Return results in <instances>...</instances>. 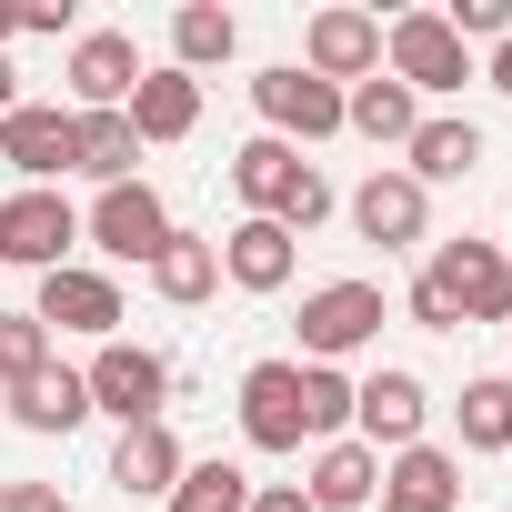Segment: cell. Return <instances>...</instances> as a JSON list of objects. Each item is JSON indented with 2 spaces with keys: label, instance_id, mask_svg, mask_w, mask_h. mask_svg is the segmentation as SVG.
Listing matches in <instances>:
<instances>
[{
  "label": "cell",
  "instance_id": "cell-1",
  "mask_svg": "<svg viewBox=\"0 0 512 512\" xmlns=\"http://www.w3.org/2000/svg\"><path fill=\"white\" fill-rule=\"evenodd\" d=\"M231 191H241V211H251V221H282L292 241H302V231H322V221L342 211V191H332L292 141H272V131H251V141L231 151Z\"/></svg>",
  "mask_w": 512,
  "mask_h": 512
},
{
  "label": "cell",
  "instance_id": "cell-2",
  "mask_svg": "<svg viewBox=\"0 0 512 512\" xmlns=\"http://www.w3.org/2000/svg\"><path fill=\"white\" fill-rule=\"evenodd\" d=\"M382 71H392L412 101H452L462 81H482V61L452 41L442 11H402V21H382Z\"/></svg>",
  "mask_w": 512,
  "mask_h": 512
},
{
  "label": "cell",
  "instance_id": "cell-3",
  "mask_svg": "<svg viewBox=\"0 0 512 512\" xmlns=\"http://www.w3.org/2000/svg\"><path fill=\"white\" fill-rule=\"evenodd\" d=\"M422 282L452 302V322H502L512 332V251L502 241H472V231L442 241L432 262H422Z\"/></svg>",
  "mask_w": 512,
  "mask_h": 512
},
{
  "label": "cell",
  "instance_id": "cell-4",
  "mask_svg": "<svg viewBox=\"0 0 512 512\" xmlns=\"http://www.w3.org/2000/svg\"><path fill=\"white\" fill-rule=\"evenodd\" d=\"M382 322H392V302H382V282H322V292H302V362H352V352H372L382 342Z\"/></svg>",
  "mask_w": 512,
  "mask_h": 512
},
{
  "label": "cell",
  "instance_id": "cell-5",
  "mask_svg": "<svg viewBox=\"0 0 512 512\" xmlns=\"http://www.w3.org/2000/svg\"><path fill=\"white\" fill-rule=\"evenodd\" d=\"M81 382H91V412H111L121 432L131 422H171V362L151 342H101L81 362Z\"/></svg>",
  "mask_w": 512,
  "mask_h": 512
},
{
  "label": "cell",
  "instance_id": "cell-6",
  "mask_svg": "<svg viewBox=\"0 0 512 512\" xmlns=\"http://www.w3.org/2000/svg\"><path fill=\"white\" fill-rule=\"evenodd\" d=\"M81 241L101 251V262H121V272H131V262L151 272V251L171 241V201H161L151 181H111V191L81 211Z\"/></svg>",
  "mask_w": 512,
  "mask_h": 512
},
{
  "label": "cell",
  "instance_id": "cell-7",
  "mask_svg": "<svg viewBox=\"0 0 512 512\" xmlns=\"http://www.w3.org/2000/svg\"><path fill=\"white\" fill-rule=\"evenodd\" d=\"M81 251V211L61 191H11L0 201V272H61Z\"/></svg>",
  "mask_w": 512,
  "mask_h": 512
},
{
  "label": "cell",
  "instance_id": "cell-8",
  "mask_svg": "<svg viewBox=\"0 0 512 512\" xmlns=\"http://www.w3.org/2000/svg\"><path fill=\"white\" fill-rule=\"evenodd\" d=\"M251 111H262V131L272 141H332L342 131V91L332 81H312L302 61H272V71H251Z\"/></svg>",
  "mask_w": 512,
  "mask_h": 512
},
{
  "label": "cell",
  "instance_id": "cell-9",
  "mask_svg": "<svg viewBox=\"0 0 512 512\" xmlns=\"http://www.w3.org/2000/svg\"><path fill=\"white\" fill-rule=\"evenodd\" d=\"M31 322H41L51 342H61V332H81V342H121V282H111L101 262H61V272H41Z\"/></svg>",
  "mask_w": 512,
  "mask_h": 512
},
{
  "label": "cell",
  "instance_id": "cell-10",
  "mask_svg": "<svg viewBox=\"0 0 512 512\" xmlns=\"http://www.w3.org/2000/svg\"><path fill=\"white\" fill-rule=\"evenodd\" d=\"M422 422H432V382H422V372L382 362V372L352 382V442H372V452H412Z\"/></svg>",
  "mask_w": 512,
  "mask_h": 512
},
{
  "label": "cell",
  "instance_id": "cell-11",
  "mask_svg": "<svg viewBox=\"0 0 512 512\" xmlns=\"http://www.w3.org/2000/svg\"><path fill=\"white\" fill-rule=\"evenodd\" d=\"M302 71L332 81V91L372 81V71H382V11H352V0L312 11V21H302Z\"/></svg>",
  "mask_w": 512,
  "mask_h": 512
},
{
  "label": "cell",
  "instance_id": "cell-12",
  "mask_svg": "<svg viewBox=\"0 0 512 512\" xmlns=\"http://www.w3.org/2000/svg\"><path fill=\"white\" fill-rule=\"evenodd\" d=\"M342 211H352V231H362L372 251H422V241H432V191H422L412 171H392V161H382Z\"/></svg>",
  "mask_w": 512,
  "mask_h": 512
},
{
  "label": "cell",
  "instance_id": "cell-13",
  "mask_svg": "<svg viewBox=\"0 0 512 512\" xmlns=\"http://www.w3.org/2000/svg\"><path fill=\"white\" fill-rule=\"evenodd\" d=\"M241 442L251 452H302V362H251L241 372Z\"/></svg>",
  "mask_w": 512,
  "mask_h": 512
},
{
  "label": "cell",
  "instance_id": "cell-14",
  "mask_svg": "<svg viewBox=\"0 0 512 512\" xmlns=\"http://www.w3.org/2000/svg\"><path fill=\"white\" fill-rule=\"evenodd\" d=\"M61 81H71V111H121L141 91V41L131 31H81L71 61H61Z\"/></svg>",
  "mask_w": 512,
  "mask_h": 512
},
{
  "label": "cell",
  "instance_id": "cell-15",
  "mask_svg": "<svg viewBox=\"0 0 512 512\" xmlns=\"http://www.w3.org/2000/svg\"><path fill=\"white\" fill-rule=\"evenodd\" d=\"M0 161L21 171V191H61V171H71V111L61 101H21L11 121H0Z\"/></svg>",
  "mask_w": 512,
  "mask_h": 512
},
{
  "label": "cell",
  "instance_id": "cell-16",
  "mask_svg": "<svg viewBox=\"0 0 512 512\" xmlns=\"http://www.w3.org/2000/svg\"><path fill=\"white\" fill-rule=\"evenodd\" d=\"M0 412H11L21 432H41V442H71V432L91 422V382H81L61 352H51L31 382H11V392H0Z\"/></svg>",
  "mask_w": 512,
  "mask_h": 512
},
{
  "label": "cell",
  "instance_id": "cell-17",
  "mask_svg": "<svg viewBox=\"0 0 512 512\" xmlns=\"http://www.w3.org/2000/svg\"><path fill=\"white\" fill-rule=\"evenodd\" d=\"M382 512H462V452L442 442H412V452H382Z\"/></svg>",
  "mask_w": 512,
  "mask_h": 512
},
{
  "label": "cell",
  "instance_id": "cell-18",
  "mask_svg": "<svg viewBox=\"0 0 512 512\" xmlns=\"http://www.w3.org/2000/svg\"><path fill=\"white\" fill-rule=\"evenodd\" d=\"M292 272H302V241L282 231V221H231L221 231V282L231 292H292Z\"/></svg>",
  "mask_w": 512,
  "mask_h": 512
},
{
  "label": "cell",
  "instance_id": "cell-19",
  "mask_svg": "<svg viewBox=\"0 0 512 512\" xmlns=\"http://www.w3.org/2000/svg\"><path fill=\"white\" fill-rule=\"evenodd\" d=\"M191 472V452H181V432L171 422H131L121 442H111V492H131V502H171V482Z\"/></svg>",
  "mask_w": 512,
  "mask_h": 512
},
{
  "label": "cell",
  "instance_id": "cell-20",
  "mask_svg": "<svg viewBox=\"0 0 512 512\" xmlns=\"http://www.w3.org/2000/svg\"><path fill=\"white\" fill-rule=\"evenodd\" d=\"M392 171H412L422 191L472 181V171H482V121H462V111H422V131L402 141V161H392Z\"/></svg>",
  "mask_w": 512,
  "mask_h": 512
},
{
  "label": "cell",
  "instance_id": "cell-21",
  "mask_svg": "<svg viewBox=\"0 0 512 512\" xmlns=\"http://www.w3.org/2000/svg\"><path fill=\"white\" fill-rule=\"evenodd\" d=\"M372 492H382V452L372 442H352V432L342 442H312V472H302V502L312 512H362Z\"/></svg>",
  "mask_w": 512,
  "mask_h": 512
},
{
  "label": "cell",
  "instance_id": "cell-22",
  "mask_svg": "<svg viewBox=\"0 0 512 512\" xmlns=\"http://www.w3.org/2000/svg\"><path fill=\"white\" fill-rule=\"evenodd\" d=\"M141 282H151L171 312H201V302L221 292V241H201V231H181V221H171V241L151 251V272H141Z\"/></svg>",
  "mask_w": 512,
  "mask_h": 512
},
{
  "label": "cell",
  "instance_id": "cell-23",
  "mask_svg": "<svg viewBox=\"0 0 512 512\" xmlns=\"http://www.w3.org/2000/svg\"><path fill=\"white\" fill-rule=\"evenodd\" d=\"M121 111H131V131H141V151H151V141H191V131H201V81L161 61V71H141V91H131Z\"/></svg>",
  "mask_w": 512,
  "mask_h": 512
},
{
  "label": "cell",
  "instance_id": "cell-24",
  "mask_svg": "<svg viewBox=\"0 0 512 512\" xmlns=\"http://www.w3.org/2000/svg\"><path fill=\"white\" fill-rule=\"evenodd\" d=\"M71 171L81 181H141V131H131V111H71Z\"/></svg>",
  "mask_w": 512,
  "mask_h": 512
},
{
  "label": "cell",
  "instance_id": "cell-25",
  "mask_svg": "<svg viewBox=\"0 0 512 512\" xmlns=\"http://www.w3.org/2000/svg\"><path fill=\"white\" fill-rule=\"evenodd\" d=\"M342 131H362V141H382V151H402L412 131H422V101L392 81V71H372V81H352L342 91Z\"/></svg>",
  "mask_w": 512,
  "mask_h": 512
},
{
  "label": "cell",
  "instance_id": "cell-26",
  "mask_svg": "<svg viewBox=\"0 0 512 512\" xmlns=\"http://www.w3.org/2000/svg\"><path fill=\"white\" fill-rule=\"evenodd\" d=\"M231 51H241V21L221 11V0H181V11H171V71L201 81V71H221Z\"/></svg>",
  "mask_w": 512,
  "mask_h": 512
},
{
  "label": "cell",
  "instance_id": "cell-27",
  "mask_svg": "<svg viewBox=\"0 0 512 512\" xmlns=\"http://www.w3.org/2000/svg\"><path fill=\"white\" fill-rule=\"evenodd\" d=\"M452 422H462V452H512V372H472Z\"/></svg>",
  "mask_w": 512,
  "mask_h": 512
},
{
  "label": "cell",
  "instance_id": "cell-28",
  "mask_svg": "<svg viewBox=\"0 0 512 512\" xmlns=\"http://www.w3.org/2000/svg\"><path fill=\"white\" fill-rule=\"evenodd\" d=\"M161 512H251V472L241 462H191Z\"/></svg>",
  "mask_w": 512,
  "mask_h": 512
},
{
  "label": "cell",
  "instance_id": "cell-29",
  "mask_svg": "<svg viewBox=\"0 0 512 512\" xmlns=\"http://www.w3.org/2000/svg\"><path fill=\"white\" fill-rule=\"evenodd\" d=\"M302 432H312V442H342V432H352V372L302 362Z\"/></svg>",
  "mask_w": 512,
  "mask_h": 512
},
{
  "label": "cell",
  "instance_id": "cell-30",
  "mask_svg": "<svg viewBox=\"0 0 512 512\" xmlns=\"http://www.w3.org/2000/svg\"><path fill=\"white\" fill-rule=\"evenodd\" d=\"M51 352H61V342H51V332H41L31 312H0V392H11V382H31V372H41Z\"/></svg>",
  "mask_w": 512,
  "mask_h": 512
},
{
  "label": "cell",
  "instance_id": "cell-31",
  "mask_svg": "<svg viewBox=\"0 0 512 512\" xmlns=\"http://www.w3.org/2000/svg\"><path fill=\"white\" fill-rule=\"evenodd\" d=\"M402 312H412L422 332H462V322H452V302H442V292H432L422 272H412V292H402Z\"/></svg>",
  "mask_w": 512,
  "mask_h": 512
},
{
  "label": "cell",
  "instance_id": "cell-32",
  "mask_svg": "<svg viewBox=\"0 0 512 512\" xmlns=\"http://www.w3.org/2000/svg\"><path fill=\"white\" fill-rule=\"evenodd\" d=\"M0 512H71L61 482H0Z\"/></svg>",
  "mask_w": 512,
  "mask_h": 512
},
{
  "label": "cell",
  "instance_id": "cell-33",
  "mask_svg": "<svg viewBox=\"0 0 512 512\" xmlns=\"http://www.w3.org/2000/svg\"><path fill=\"white\" fill-rule=\"evenodd\" d=\"M251 512H312L302 482H251Z\"/></svg>",
  "mask_w": 512,
  "mask_h": 512
},
{
  "label": "cell",
  "instance_id": "cell-34",
  "mask_svg": "<svg viewBox=\"0 0 512 512\" xmlns=\"http://www.w3.org/2000/svg\"><path fill=\"white\" fill-rule=\"evenodd\" d=\"M21 31H71V0H21Z\"/></svg>",
  "mask_w": 512,
  "mask_h": 512
},
{
  "label": "cell",
  "instance_id": "cell-35",
  "mask_svg": "<svg viewBox=\"0 0 512 512\" xmlns=\"http://www.w3.org/2000/svg\"><path fill=\"white\" fill-rule=\"evenodd\" d=\"M482 81H492V91L512 101V41H492V61H482Z\"/></svg>",
  "mask_w": 512,
  "mask_h": 512
},
{
  "label": "cell",
  "instance_id": "cell-36",
  "mask_svg": "<svg viewBox=\"0 0 512 512\" xmlns=\"http://www.w3.org/2000/svg\"><path fill=\"white\" fill-rule=\"evenodd\" d=\"M21 111V71H11V51H0V121Z\"/></svg>",
  "mask_w": 512,
  "mask_h": 512
},
{
  "label": "cell",
  "instance_id": "cell-37",
  "mask_svg": "<svg viewBox=\"0 0 512 512\" xmlns=\"http://www.w3.org/2000/svg\"><path fill=\"white\" fill-rule=\"evenodd\" d=\"M21 41V0H0V51H11Z\"/></svg>",
  "mask_w": 512,
  "mask_h": 512
},
{
  "label": "cell",
  "instance_id": "cell-38",
  "mask_svg": "<svg viewBox=\"0 0 512 512\" xmlns=\"http://www.w3.org/2000/svg\"><path fill=\"white\" fill-rule=\"evenodd\" d=\"M502 462H512V452H502Z\"/></svg>",
  "mask_w": 512,
  "mask_h": 512
},
{
  "label": "cell",
  "instance_id": "cell-39",
  "mask_svg": "<svg viewBox=\"0 0 512 512\" xmlns=\"http://www.w3.org/2000/svg\"><path fill=\"white\" fill-rule=\"evenodd\" d=\"M502 342H512V332H502Z\"/></svg>",
  "mask_w": 512,
  "mask_h": 512
}]
</instances>
